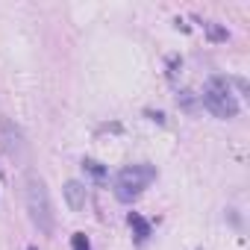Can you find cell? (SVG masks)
<instances>
[{
  "mask_svg": "<svg viewBox=\"0 0 250 250\" xmlns=\"http://www.w3.org/2000/svg\"><path fill=\"white\" fill-rule=\"evenodd\" d=\"M153 180H156V168H153V165H147V162L127 165V168H121V171L115 174V197L124 200V203H130V200H136Z\"/></svg>",
  "mask_w": 250,
  "mask_h": 250,
  "instance_id": "2",
  "label": "cell"
},
{
  "mask_svg": "<svg viewBox=\"0 0 250 250\" xmlns=\"http://www.w3.org/2000/svg\"><path fill=\"white\" fill-rule=\"evenodd\" d=\"M203 27H206V33H209L212 42H224V39H227V30H221L218 24H203Z\"/></svg>",
  "mask_w": 250,
  "mask_h": 250,
  "instance_id": "8",
  "label": "cell"
},
{
  "mask_svg": "<svg viewBox=\"0 0 250 250\" xmlns=\"http://www.w3.org/2000/svg\"><path fill=\"white\" fill-rule=\"evenodd\" d=\"M83 171H85L94 183H106V180H109V171H106L100 162H94V159H83Z\"/></svg>",
  "mask_w": 250,
  "mask_h": 250,
  "instance_id": "7",
  "label": "cell"
},
{
  "mask_svg": "<svg viewBox=\"0 0 250 250\" xmlns=\"http://www.w3.org/2000/svg\"><path fill=\"white\" fill-rule=\"evenodd\" d=\"M203 106L215 115V118H235L238 115V100L229 88V80L227 77H209L206 85H203Z\"/></svg>",
  "mask_w": 250,
  "mask_h": 250,
  "instance_id": "3",
  "label": "cell"
},
{
  "mask_svg": "<svg viewBox=\"0 0 250 250\" xmlns=\"http://www.w3.org/2000/svg\"><path fill=\"white\" fill-rule=\"evenodd\" d=\"M3 136H6V153L12 159H21L24 156V142H21L18 127H12V121H3Z\"/></svg>",
  "mask_w": 250,
  "mask_h": 250,
  "instance_id": "5",
  "label": "cell"
},
{
  "mask_svg": "<svg viewBox=\"0 0 250 250\" xmlns=\"http://www.w3.org/2000/svg\"><path fill=\"white\" fill-rule=\"evenodd\" d=\"M71 247H74V250H91V244H88L85 232H74V238H71Z\"/></svg>",
  "mask_w": 250,
  "mask_h": 250,
  "instance_id": "9",
  "label": "cell"
},
{
  "mask_svg": "<svg viewBox=\"0 0 250 250\" xmlns=\"http://www.w3.org/2000/svg\"><path fill=\"white\" fill-rule=\"evenodd\" d=\"M65 200H68V206H71L74 212H83L85 203H88V197H85V186L77 183V180H68V183H65Z\"/></svg>",
  "mask_w": 250,
  "mask_h": 250,
  "instance_id": "4",
  "label": "cell"
},
{
  "mask_svg": "<svg viewBox=\"0 0 250 250\" xmlns=\"http://www.w3.org/2000/svg\"><path fill=\"white\" fill-rule=\"evenodd\" d=\"M127 224L133 227V232H136V241H147V235H150V224L139 215V212H130L127 215Z\"/></svg>",
  "mask_w": 250,
  "mask_h": 250,
  "instance_id": "6",
  "label": "cell"
},
{
  "mask_svg": "<svg viewBox=\"0 0 250 250\" xmlns=\"http://www.w3.org/2000/svg\"><path fill=\"white\" fill-rule=\"evenodd\" d=\"M27 212L33 218V224L39 227V232L44 235H53V227H56V218H53V206H50V194H47V186L42 177L30 174L27 177Z\"/></svg>",
  "mask_w": 250,
  "mask_h": 250,
  "instance_id": "1",
  "label": "cell"
}]
</instances>
